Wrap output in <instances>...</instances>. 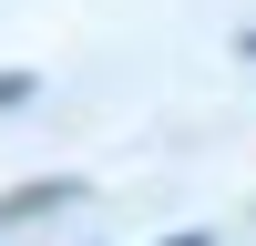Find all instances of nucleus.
<instances>
[{
  "label": "nucleus",
  "instance_id": "1",
  "mask_svg": "<svg viewBox=\"0 0 256 246\" xmlns=\"http://www.w3.org/2000/svg\"><path fill=\"white\" fill-rule=\"evenodd\" d=\"M41 205H62V174H52V184H20V195H10V205H0V236H10V226H20V216H41Z\"/></svg>",
  "mask_w": 256,
  "mask_h": 246
},
{
  "label": "nucleus",
  "instance_id": "2",
  "mask_svg": "<svg viewBox=\"0 0 256 246\" xmlns=\"http://www.w3.org/2000/svg\"><path fill=\"white\" fill-rule=\"evenodd\" d=\"M174 246H216V236H174Z\"/></svg>",
  "mask_w": 256,
  "mask_h": 246
}]
</instances>
